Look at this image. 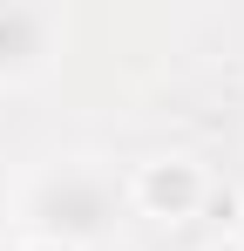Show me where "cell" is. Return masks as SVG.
Instances as JSON below:
<instances>
[{
	"instance_id": "cell-1",
	"label": "cell",
	"mask_w": 244,
	"mask_h": 251,
	"mask_svg": "<svg viewBox=\"0 0 244 251\" xmlns=\"http://www.w3.org/2000/svg\"><path fill=\"white\" fill-rule=\"evenodd\" d=\"M122 176L95 156H54L34 183L21 190L14 204V224L27 238H54V245H75V251H95L122 231Z\"/></svg>"
},
{
	"instance_id": "cell-2",
	"label": "cell",
	"mask_w": 244,
	"mask_h": 251,
	"mask_svg": "<svg viewBox=\"0 0 244 251\" xmlns=\"http://www.w3.org/2000/svg\"><path fill=\"white\" fill-rule=\"evenodd\" d=\"M210 197H217V183L190 150H149L122 176V204L149 224H190V217L210 210Z\"/></svg>"
},
{
	"instance_id": "cell-3",
	"label": "cell",
	"mask_w": 244,
	"mask_h": 251,
	"mask_svg": "<svg viewBox=\"0 0 244 251\" xmlns=\"http://www.w3.org/2000/svg\"><path fill=\"white\" fill-rule=\"evenodd\" d=\"M68 54V14L41 0H0V95L48 82Z\"/></svg>"
},
{
	"instance_id": "cell-4",
	"label": "cell",
	"mask_w": 244,
	"mask_h": 251,
	"mask_svg": "<svg viewBox=\"0 0 244 251\" xmlns=\"http://www.w3.org/2000/svg\"><path fill=\"white\" fill-rule=\"evenodd\" d=\"M203 251H244V231H217V238H210Z\"/></svg>"
},
{
	"instance_id": "cell-5",
	"label": "cell",
	"mask_w": 244,
	"mask_h": 251,
	"mask_svg": "<svg viewBox=\"0 0 244 251\" xmlns=\"http://www.w3.org/2000/svg\"><path fill=\"white\" fill-rule=\"evenodd\" d=\"M14 251H75V245H54V238H27V231H21V245Z\"/></svg>"
},
{
	"instance_id": "cell-6",
	"label": "cell",
	"mask_w": 244,
	"mask_h": 251,
	"mask_svg": "<svg viewBox=\"0 0 244 251\" xmlns=\"http://www.w3.org/2000/svg\"><path fill=\"white\" fill-rule=\"evenodd\" d=\"M7 224H14V190L0 183V238H7Z\"/></svg>"
}]
</instances>
